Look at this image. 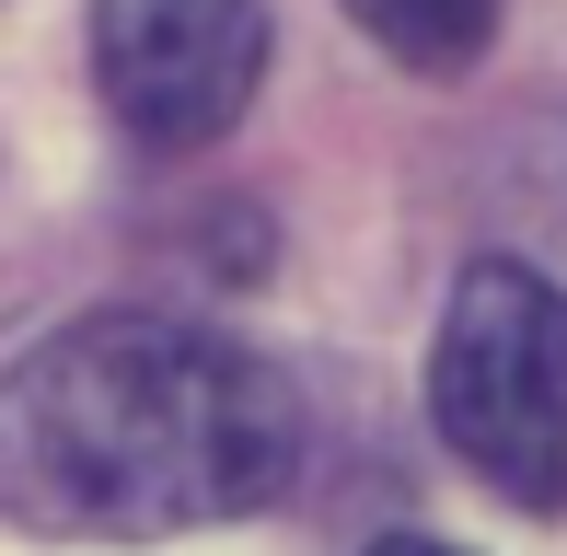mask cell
I'll return each instance as SVG.
<instances>
[{
	"label": "cell",
	"instance_id": "cell-2",
	"mask_svg": "<svg viewBox=\"0 0 567 556\" xmlns=\"http://www.w3.org/2000/svg\"><path fill=\"white\" fill-rule=\"evenodd\" d=\"M429 418L509 511H567V290L509 256L452 278Z\"/></svg>",
	"mask_w": 567,
	"mask_h": 556
},
{
	"label": "cell",
	"instance_id": "cell-4",
	"mask_svg": "<svg viewBox=\"0 0 567 556\" xmlns=\"http://www.w3.org/2000/svg\"><path fill=\"white\" fill-rule=\"evenodd\" d=\"M348 23L382 47V59H405V70H429V82H452V70L486 59L498 0H348Z\"/></svg>",
	"mask_w": 567,
	"mask_h": 556
},
{
	"label": "cell",
	"instance_id": "cell-5",
	"mask_svg": "<svg viewBox=\"0 0 567 556\" xmlns=\"http://www.w3.org/2000/svg\"><path fill=\"white\" fill-rule=\"evenodd\" d=\"M371 556H463V545H429V534H382Z\"/></svg>",
	"mask_w": 567,
	"mask_h": 556
},
{
	"label": "cell",
	"instance_id": "cell-1",
	"mask_svg": "<svg viewBox=\"0 0 567 556\" xmlns=\"http://www.w3.org/2000/svg\"><path fill=\"white\" fill-rule=\"evenodd\" d=\"M301 464V394L244 337L82 313L0 371V511L70 545L244 522Z\"/></svg>",
	"mask_w": 567,
	"mask_h": 556
},
{
	"label": "cell",
	"instance_id": "cell-3",
	"mask_svg": "<svg viewBox=\"0 0 567 556\" xmlns=\"http://www.w3.org/2000/svg\"><path fill=\"white\" fill-rule=\"evenodd\" d=\"M93 82L140 151H209L267 82L255 0H93Z\"/></svg>",
	"mask_w": 567,
	"mask_h": 556
}]
</instances>
